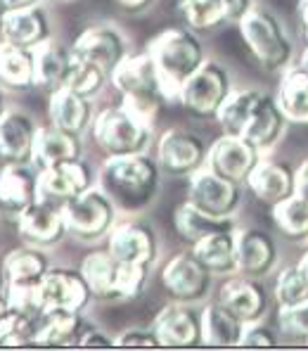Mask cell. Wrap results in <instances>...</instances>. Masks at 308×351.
Listing matches in <instances>:
<instances>
[{"label": "cell", "mask_w": 308, "mask_h": 351, "mask_svg": "<svg viewBox=\"0 0 308 351\" xmlns=\"http://www.w3.org/2000/svg\"><path fill=\"white\" fill-rule=\"evenodd\" d=\"M275 299L280 308H294L308 302V276L304 268H301V263L287 266L277 273Z\"/></svg>", "instance_id": "cell-39"}, {"label": "cell", "mask_w": 308, "mask_h": 351, "mask_svg": "<svg viewBox=\"0 0 308 351\" xmlns=\"http://www.w3.org/2000/svg\"><path fill=\"white\" fill-rule=\"evenodd\" d=\"M38 141V126L22 112L0 117V159L5 164H31Z\"/></svg>", "instance_id": "cell-18"}, {"label": "cell", "mask_w": 308, "mask_h": 351, "mask_svg": "<svg viewBox=\"0 0 308 351\" xmlns=\"http://www.w3.org/2000/svg\"><path fill=\"white\" fill-rule=\"evenodd\" d=\"M81 335L84 332H81L79 311L55 308L38 318L36 347H69V344H79Z\"/></svg>", "instance_id": "cell-31"}, {"label": "cell", "mask_w": 308, "mask_h": 351, "mask_svg": "<svg viewBox=\"0 0 308 351\" xmlns=\"http://www.w3.org/2000/svg\"><path fill=\"white\" fill-rule=\"evenodd\" d=\"M154 66L159 71L162 90L166 102H178L181 88L199 66L204 64V48L202 40L185 29H166L152 38L147 48Z\"/></svg>", "instance_id": "cell-2"}, {"label": "cell", "mask_w": 308, "mask_h": 351, "mask_svg": "<svg viewBox=\"0 0 308 351\" xmlns=\"http://www.w3.org/2000/svg\"><path fill=\"white\" fill-rule=\"evenodd\" d=\"M228 8V22H242V17L254 8V0H225Z\"/></svg>", "instance_id": "cell-46"}, {"label": "cell", "mask_w": 308, "mask_h": 351, "mask_svg": "<svg viewBox=\"0 0 308 351\" xmlns=\"http://www.w3.org/2000/svg\"><path fill=\"white\" fill-rule=\"evenodd\" d=\"M38 176L31 164H5L0 171V206L8 214H22L38 202Z\"/></svg>", "instance_id": "cell-21"}, {"label": "cell", "mask_w": 308, "mask_h": 351, "mask_svg": "<svg viewBox=\"0 0 308 351\" xmlns=\"http://www.w3.org/2000/svg\"><path fill=\"white\" fill-rule=\"evenodd\" d=\"M233 93V81L230 74L220 62L207 60L181 88L178 102L197 119H211L218 117L220 107Z\"/></svg>", "instance_id": "cell-6"}, {"label": "cell", "mask_w": 308, "mask_h": 351, "mask_svg": "<svg viewBox=\"0 0 308 351\" xmlns=\"http://www.w3.org/2000/svg\"><path fill=\"white\" fill-rule=\"evenodd\" d=\"M12 311V306H10V302H8V294H0V323L5 321V318H8V313Z\"/></svg>", "instance_id": "cell-50"}, {"label": "cell", "mask_w": 308, "mask_h": 351, "mask_svg": "<svg viewBox=\"0 0 308 351\" xmlns=\"http://www.w3.org/2000/svg\"><path fill=\"white\" fill-rule=\"evenodd\" d=\"M273 221L282 235L292 242H306L308 240V199L301 195L282 199L280 204L270 206Z\"/></svg>", "instance_id": "cell-36"}, {"label": "cell", "mask_w": 308, "mask_h": 351, "mask_svg": "<svg viewBox=\"0 0 308 351\" xmlns=\"http://www.w3.org/2000/svg\"><path fill=\"white\" fill-rule=\"evenodd\" d=\"M40 290H43L45 313L55 311V308L81 311L92 294L84 273L66 271V268H50L40 282Z\"/></svg>", "instance_id": "cell-15"}, {"label": "cell", "mask_w": 308, "mask_h": 351, "mask_svg": "<svg viewBox=\"0 0 308 351\" xmlns=\"http://www.w3.org/2000/svg\"><path fill=\"white\" fill-rule=\"evenodd\" d=\"M259 162H261V149L254 143H249L246 138L240 136H228V133H223L214 143L207 157V164L211 171L240 185L249 180L251 171H254Z\"/></svg>", "instance_id": "cell-11"}, {"label": "cell", "mask_w": 308, "mask_h": 351, "mask_svg": "<svg viewBox=\"0 0 308 351\" xmlns=\"http://www.w3.org/2000/svg\"><path fill=\"white\" fill-rule=\"evenodd\" d=\"M154 332L159 337L162 347H173V349H190L204 344L202 335V316H197L194 311H190L188 306H183L181 302L171 304V306L162 308L154 321Z\"/></svg>", "instance_id": "cell-13"}, {"label": "cell", "mask_w": 308, "mask_h": 351, "mask_svg": "<svg viewBox=\"0 0 308 351\" xmlns=\"http://www.w3.org/2000/svg\"><path fill=\"white\" fill-rule=\"evenodd\" d=\"M79 347H88V349H107V347H116V342H112L102 330H86L79 339Z\"/></svg>", "instance_id": "cell-45"}, {"label": "cell", "mask_w": 308, "mask_h": 351, "mask_svg": "<svg viewBox=\"0 0 308 351\" xmlns=\"http://www.w3.org/2000/svg\"><path fill=\"white\" fill-rule=\"evenodd\" d=\"M62 216H64L69 233L84 240H92V237H102L114 226L116 204L102 188H88L84 195L62 204Z\"/></svg>", "instance_id": "cell-7"}, {"label": "cell", "mask_w": 308, "mask_h": 351, "mask_svg": "<svg viewBox=\"0 0 308 351\" xmlns=\"http://www.w3.org/2000/svg\"><path fill=\"white\" fill-rule=\"evenodd\" d=\"M3 36L5 40L14 45H22V48H38L43 40H48V17L40 8L31 5V8H22V10H10V12L3 14Z\"/></svg>", "instance_id": "cell-25"}, {"label": "cell", "mask_w": 308, "mask_h": 351, "mask_svg": "<svg viewBox=\"0 0 308 351\" xmlns=\"http://www.w3.org/2000/svg\"><path fill=\"white\" fill-rule=\"evenodd\" d=\"M116 347H133V349H145V347H162L159 337L154 330H140L133 328L121 332V337L116 339Z\"/></svg>", "instance_id": "cell-44"}, {"label": "cell", "mask_w": 308, "mask_h": 351, "mask_svg": "<svg viewBox=\"0 0 308 351\" xmlns=\"http://www.w3.org/2000/svg\"><path fill=\"white\" fill-rule=\"evenodd\" d=\"M112 81H114L116 90L121 93L123 107L133 117L152 126L166 97H164L159 71L150 53L126 55V60L112 71Z\"/></svg>", "instance_id": "cell-3"}, {"label": "cell", "mask_w": 308, "mask_h": 351, "mask_svg": "<svg viewBox=\"0 0 308 351\" xmlns=\"http://www.w3.org/2000/svg\"><path fill=\"white\" fill-rule=\"evenodd\" d=\"M159 162L145 152L110 157L100 171V188L126 211L145 209L159 193Z\"/></svg>", "instance_id": "cell-1"}, {"label": "cell", "mask_w": 308, "mask_h": 351, "mask_svg": "<svg viewBox=\"0 0 308 351\" xmlns=\"http://www.w3.org/2000/svg\"><path fill=\"white\" fill-rule=\"evenodd\" d=\"M240 31L261 69L275 74L290 66L294 58V45L275 14H270L268 10L251 8L240 22Z\"/></svg>", "instance_id": "cell-4"}, {"label": "cell", "mask_w": 308, "mask_h": 351, "mask_svg": "<svg viewBox=\"0 0 308 351\" xmlns=\"http://www.w3.org/2000/svg\"><path fill=\"white\" fill-rule=\"evenodd\" d=\"M74 50L57 40H43L38 48H34V66H36V86L43 90L55 93L66 88L69 74L74 69Z\"/></svg>", "instance_id": "cell-23"}, {"label": "cell", "mask_w": 308, "mask_h": 351, "mask_svg": "<svg viewBox=\"0 0 308 351\" xmlns=\"http://www.w3.org/2000/svg\"><path fill=\"white\" fill-rule=\"evenodd\" d=\"M5 114V112H3V100H0V117H3Z\"/></svg>", "instance_id": "cell-52"}, {"label": "cell", "mask_w": 308, "mask_h": 351, "mask_svg": "<svg viewBox=\"0 0 308 351\" xmlns=\"http://www.w3.org/2000/svg\"><path fill=\"white\" fill-rule=\"evenodd\" d=\"M0 81L17 90L36 84L34 50L14 45L10 40L0 43Z\"/></svg>", "instance_id": "cell-35"}, {"label": "cell", "mask_w": 308, "mask_h": 351, "mask_svg": "<svg viewBox=\"0 0 308 351\" xmlns=\"http://www.w3.org/2000/svg\"><path fill=\"white\" fill-rule=\"evenodd\" d=\"M90 188V169L81 159L64 162L57 167L40 169L38 176V199L53 204H66L84 195Z\"/></svg>", "instance_id": "cell-12"}, {"label": "cell", "mask_w": 308, "mask_h": 351, "mask_svg": "<svg viewBox=\"0 0 308 351\" xmlns=\"http://www.w3.org/2000/svg\"><path fill=\"white\" fill-rule=\"evenodd\" d=\"M116 5H121L128 12H142L152 5V0H116Z\"/></svg>", "instance_id": "cell-48"}, {"label": "cell", "mask_w": 308, "mask_h": 351, "mask_svg": "<svg viewBox=\"0 0 308 351\" xmlns=\"http://www.w3.org/2000/svg\"><path fill=\"white\" fill-rule=\"evenodd\" d=\"M38 0H0V8L5 10V12H10V10H22V8H31V5H36Z\"/></svg>", "instance_id": "cell-49"}, {"label": "cell", "mask_w": 308, "mask_h": 351, "mask_svg": "<svg viewBox=\"0 0 308 351\" xmlns=\"http://www.w3.org/2000/svg\"><path fill=\"white\" fill-rule=\"evenodd\" d=\"M249 188L264 204L275 206L282 199L296 195V169L275 159H261L249 176Z\"/></svg>", "instance_id": "cell-19"}, {"label": "cell", "mask_w": 308, "mask_h": 351, "mask_svg": "<svg viewBox=\"0 0 308 351\" xmlns=\"http://www.w3.org/2000/svg\"><path fill=\"white\" fill-rule=\"evenodd\" d=\"M296 195L308 199V159H304L296 169Z\"/></svg>", "instance_id": "cell-47"}, {"label": "cell", "mask_w": 308, "mask_h": 351, "mask_svg": "<svg viewBox=\"0 0 308 351\" xmlns=\"http://www.w3.org/2000/svg\"><path fill=\"white\" fill-rule=\"evenodd\" d=\"M157 235H154L152 226L142 223V221H128L112 230L110 235V252L114 259L123 263H142V266H152L157 259Z\"/></svg>", "instance_id": "cell-16"}, {"label": "cell", "mask_w": 308, "mask_h": 351, "mask_svg": "<svg viewBox=\"0 0 308 351\" xmlns=\"http://www.w3.org/2000/svg\"><path fill=\"white\" fill-rule=\"evenodd\" d=\"M173 223H176L178 235L190 245H197L199 240H204L211 233H218V230H235L233 219H216V216L199 211L190 202L178 206L176 214H173Z\"/></svg>", "instance_id": "cell-33"}, {"label": "cell", "mask_w": 308, "mask_h": 351, "mask_svg": "<svg viewBox=\"0 0 308 351\" xmlns=\"http://www.w3.org/2000/svg\"><path fill=\"white\" fill-rule=\"evenodd\" d=\"M211 276L214 273L190 252V254H176L164 266L162 282L176 302L192 304L209 294V290H211Z\"/></svg>", "instance_id": "cell-10"}, {"label": "cell", "mask_w": 308, "mask_h": 351, "mask_svg": "<svg viewBox=\"0 0 308 351\" xmlns=\"http://www.w3.org/2000/svg\"><path fill=\"white\" fill-rule=\"evenodd\" d=\"M50 271L45 254H40L34 247H22L14 250L5 256L3 261V278L5 285H31V282H40L45 273Z\"/></svg>", "instance_id": "cell-34"}, {"label": "cell", "mask_w": 308, "mask_h": 351, "mask_svg": "<svg viewBox=\"0 0 308 351\" xmlns=\"http://www.w3.org/2000/svg\"><path fill=\"white\" fill-rule=\"evenodd\" d=\"M301 268H304V271H306V276H308V252H306V254L304 256H301Z\"/></svg>", "instance_id": "cell-51"}, {"label": "cell", "mask_w": 308, "mask_h": 351, "mask_svg": "<svg viewBox=\"0 0 308 351\" xmlns=\"http://www.w3.org/2000/svg\"><path fill=\"white\" fill-rule=\"evenodd\" d=\"M76 58V55H74ZM107 71L102 66L92 64V62H86V60H74V69L69 74V81H66V88L71 90L81 93L86 97H92L95 93H100V88L105 86V79H107Z\"/></svg>", "instance_id": "cell-41"}, {"label": "cell", "mask_w": 308, "mask_h": 351, "mask_svg": "<svg viewBox=\"0 0 308 351\" xmlns=\"http://www.w3.org/2000/svg\"><path fill=\"white\" fill-rule=\"evenodd\" d=\"M275 100L290 121L308 123V69L301 64L285 69Z\"/></svg>", "instance_id": "cell-30"}, {"label": "cell", "mask_w": 308, "mask_h": 351, "mask_svg": "<svg viewBox=\"0 0 308 351\" xmlns=\"http://www.w3.org/2000/svg\"><path fill=\"white\" fill-rule=\"evenodd\" d=\"M244 328L246 323L220 302L209 304L202 311V335L207 347H240Z\"/></svg>", "instance_id": "cell-28"}, {"label": "cell", "mask_w": 308, "mask_h": 351, "mask_svg": "<svg viewBox=\"0 0 308 351\" xmlns=\"http://www.w3.org/2000/svg\"><path fill=\"white\" fill-rule=\"evenodd\" d=\"M218 302L246 325L259 323L268 311V294H266L264 285L259 282V278L249 276L225 280L218 292Z\"/></svg>", "instance_id": "cell-17"}, {"label": "cell", "mask_w": 308, "mask_h": 351, "mask_svg": "<svg viewBox=\"0 0 308 351\" xmlns=\"http://www.w3.org/2000/svg\"><path fill=\"white\" fill-rule=\"evenodd\" d=\"M74 55L79 60L92 62V64L102 66L107 74L116 69L123 60H126V38L112 27H92L86 29L84 34L76 38Z\"/></svg>", "instance_id": "cell-14"}, {"label": "cell", "mask_w": 308, "mask_h": 351, "mask_svg": "<svg viewBox=\"0 0 308 351\" xmlns=\"http://www.w3.org/2000/svg\"><path fill=\"white\" fill-rule=\"evenodd\" d=\"M188 202L216 219H233L242 204V188L211 169H199L190 176Z\"/></svg>", "instance_id": "cell-8"}, {"label": "cell", "mask_w": 308, "mask_h": 351, "mask_svg": "<svg viewBox=\"0 0 308 351\" xmlns=\"http://www.w3.org/2000/svg\"><path fill=\"white\" fill-rule=\"evenodd\" d=\"M66 221L62 216V206L53 202H34L29 209L19 214V233H22L31 245L50 247L57 242L66 233Z\"/></svg>", "instance_id": "cell-20"}, {"label": "cell", "mask_w": 308, "mask_h": 351, "mask_svg": "<svg viewBox=\"0 0 308 351\" xmlns=\"http://www.w3.org/2000/svg\"><path fill=\"white\" fill-rule=\"evenodd\" d=\"M183 22L192 31H209L228 22L225 0H176Z\"/></svg>", "instance_id": "cell-38"}, {"label": "cell", "mask_w": 308, "mask_h": 351, "mask_svg": "<svg viewBox=\"0 0 308 351\" xmlns=\"http://www.w3.org/2000/svg\"><path fill=\"white\" fill-rule=\"evenodd\" d=\"M92 133L102 152L110 157L142 154L152 141V126L133 117L126 107H110L100 112L92 123Z\"/></svg>", "instance_id": "cell-5"}, {"label": "cell", "mask_w": 308, "mask_h": 351, "mask_svg": "<svg viewBox=\"0 0 308 351\" xmlns=\"http://www.w3.org/2000/svg\"><path fill=\"white\" fill-rule=\"evenodd\" d=\"M287 121H290V119H287L285 112L280 110L275 97H270L264 93L259 105H256L254 112H251L249 121H246V126L240 138H246V141L254 143L261 152H266V149H273L277 143H280V138L285 136Z\"/></svg>", "instance_id": "cell-24"}, {"label": "cell", "mask_w": 308, "mask_h": 351, "mask_svg": "<svg viewBox=\"0 0 308 351\" xmlns=\"http://www.w3.org/2000/svg\"><path fill=\"white\" fill-rule=\"evenodd\" d=\"M282 335L304 339L308 344V302L294 308H280V318H277Z\"/></svg>", "instance_id": "cell-42"}, {"label": "cell", "mask_w": 308, "mask_h": 351, "mask_svg": "<svg viewBox=\"0 0 308 351\" xmlns=\"http://www.w3.org/2000/svg\"><path fill=\"white\" fill-rule=\"evenodd\" d=\"M119 268L121 261L112 256V252H92L81 263V273H84L86 282L95 297L102 299H119L116 290V280H119Z\"/></svg>", "instance_id": "cell-32"}, {"label": "cell", "mask_w": 308, "mask_h": 351, "mask_svg": "<svg viewBox=\"0 0 308 351\" xmlns=\"http://www.w3.org/2000/svg\"><path fill=\"white\" fill-rule=\"evenodd\" d=\"M209 157V149L197 133L171 128L162 136L157 147L159 167L171 176H192L204 169Z\"/></svg>", "instance_id": "cell-9"}, {"label": "cell", "mask_w": 308, "mask_h": 351, "mask_svg": "<svg viewBox=\"0 0 308 351\" xmlns=\"http://www.w3.org/2000/svg\"><path fill=\"white\" fill-rule=\"evenodd\" d=\"M277 263V245L268 233L246 228L238 233V273L249 278L268 276Z\"/></svg>", "instance_id": "cell-22"}, {"label": "cell", "mask_w": 308, "mask_h": 351, "mask_svg": "<svg viewBox=\"0 0 308 351\" xmlns=\"http://www.w3.org/2000/svg\"><path fill=\"white\" fill-rule=\"evenodd\" d=\"M38 318L22 311H10L0 323V347H36Z\"/></svg>", "instance_id": "cell-40"}, {"label": "cell", "mask_w": 308, "mask_h": 351, "mask_svg": "<svg viewBox=\"0 0 308 351\" xmlns=\"http://www.w3.org/2000/svg\"><path fill=\"white\" fill-rule=\"evenodd\" d=\"M90 97L81 95L71 88H60V90L53 93V97H50V121H53V126L81 136L90 126Z\"/></svg>", "instance_id": "cell-27"}, {"label": "cell", "mask_w": 308, "mask_h": 351, "mask_svg": "<svg viewBox=\"0 0 308 351\" xmlns=\"http://www.w3.org/2000/svg\"><path fill=\"white\" fill-rule=\"evenodd\" d=\"M277 344V337L270 328L259 323H249L244 328V335H242V342L240 347H275Z\"/></svg>", "instance_id": "cell-43"}, {"label": "cell", "mask_w": 308, "mask_h": 351, "mask_svg": "<svg viewBox=\"0 0 308 351\" xmlns=\"http://www.w3.org/2000/svg\"><path fill=\"white\" fill-rule=\"evenodd\" d=\"M192 254L197 256L214 276H233L238 273V228L218 230L192 245Z\"/></svg>", "instance_id": "cell-26"}, {"label": "cell", "mask_w": 308, "mask_h": 351, "mask_svg": "<svg viewBox=\"0 0 308 351\" xmlns=\"http://www.w3.org/2000/svg\"><path fill=\"white\" fill-rule=\"evenodd\" d=\"M81 159V143L79 136L66 133L57 126L38 128V141H36L34 164L40 169L57 167L64 162H76Z\"/></svg>", "instance_id": "cell-29"}, {"label": "cell", "mask_w": 308, "mask_h": 351, "mask_svg": "<svg viewBox=\"0 0 308 351\" xmlns=\"http://www.w3.org/2000/svg\"><path fill=\"white\" fill-rule=\"evenodd\" d=\"M261 95L264 93L256 90V88H242V90L230 93V97L220 107L218 117H216L220 128H223V133H228V136H242L246 121H249L254 107L259 105Z\"/></svg>", "instance_id": "cell-37"}]
</instances>
